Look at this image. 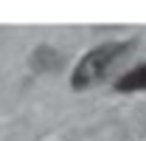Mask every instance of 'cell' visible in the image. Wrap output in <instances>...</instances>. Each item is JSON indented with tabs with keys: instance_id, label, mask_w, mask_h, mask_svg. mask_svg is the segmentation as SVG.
I'll return each mask as SVG.
<instances>
[{
	"instance_id": "obj_2",
	"label": "cell",
	"mask_w": 146,
	"mask_h": 141,
	"mask_svg": "<svg viewBox=\"0 0 146 141\" xmlns=\"http://www.w3.org/2000/svg\"><path fill=\"white\" fill-rule=\"evenodd\" d=\"M112 88L118 93H135V90H146V62L143 65H135L132 70H127L121 79H115Z\"/></svg>"
},
{
	"instance_id": "obj_1",
	"label": "cell",
	"mask_w": 146,
	"mask_h": 141,
	"mask_svg": "<svg viewBox=\"0 0 146 141\" xmlns=\"http://www.w3.org/2000/svg\"><path fill=\"white\" fill-rule=\"evenodd\" d=\"M132 45L129 42H104V45H96L79 59V65L73 68V76H70V88L73 90H87L98 82H104L112 68L129 56Z\"/></svg>"
}]
</instances>
